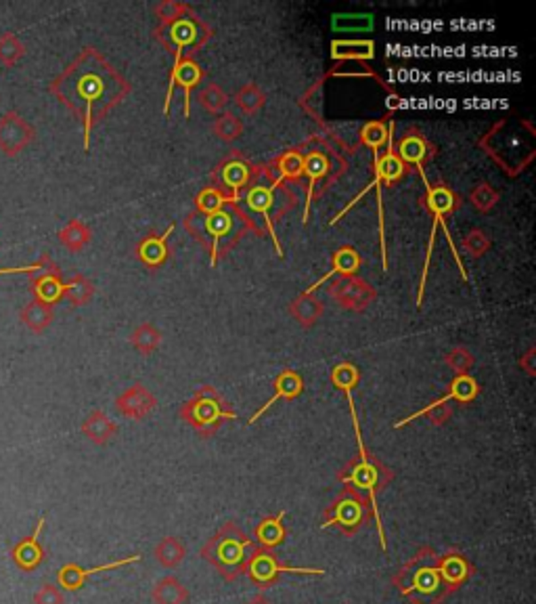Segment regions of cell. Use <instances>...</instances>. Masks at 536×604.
I'll use <instances>...</instances> for the list:
<instances>
[{"label":"cell","instance_id":"cell-50","mask_svg":"<svg viewBox=\"0 0 536 604\" xmlns=\"http://www.w3.org/2000/svg\"><path fill=\"white\" fill-rule=\"evenodd\" d=\"M463 244H466L467 252H472L474 257H480L482 252H486L488 240H486L484 233H480V231H472V233H469V238H466Z\"/></svg>","mask_w":536,"mask_h":604},{"label":"cell","instance_id":"cell-7","mask_svg":"<svg viewBox=\"0 0 536 604\" xmlns=\"http://www.w3.org/2000/svg\"><path fill=\"white\" fill-rule=\"evenodd\" d=\"M181 418L201 437H210L226 420H235L237 413L226 407L223 396L212 387H201L195 390L193 399L181 407Z\"/></svg>","mask_w":536,"mask_h":604},{"label":"cell","instance_id":"cell-39","mask_svg":"<svg viewBox=\"0 0 536 604\" xmlns=\"http://www.w3.org/2000/svg\"><path fill=\"white\" fill-rule=\"evenodd\" d=\"M170 40L175 43V46L187 49V46H191L198 40V26L191 20H178L176 23H172L170 28Z\"/></svg>","mask_w":536,"mask_h":604},{"label":"cell","instance_id":"cell-10","mask_svg":"<svg viewBox=\"0 0 536 604\" xmlns=\"http://www.w3.org/2000/svg\"><path fill=\"white\" fill-rule=\"evenodd\" d=\"M36 137V130L26 118H21L17 111H7L0 118V151L4 156L15 158L32 143Z\"/></svg>","mask_w":536,"mask_h":604},{"label":"cell","instance_id":"cell-4","mask_svg":"<svg viewBox=\"0 0 536 604\" xmlns=\"http://www.w3.org/2000/svg\"><path fill=\"white\" fill-rule=\"evenodd\" d=\"M254 543L235 520H226L220 529L214 533L206 546L199 550V556L216 568L218 575L224 582H235L246 571V562Z\"/></svg>","mask_w":536,"mask_h":604},{"label":"cell","instance_id":"cell-14","mask_svg":"<svg viewBox=\"0 0 536 604\" xmlns=\"http://www.w3.org/2000/svg\"><path fill=\"white\" fill-rule=\"evenodd\" d=\"M478 393H480V387H478V382H475L472 376H469V374L457 376L455 380L451 382V388L446 390V395H444V396H440V399L432 401L430 405H426V407H424V410L410 413L409 418L401 420V422H396V424H394V429H402V426H407V424H410V422H415L417 418L427 416V413H430V412L434 410V407L446 405V403H449L451 399H452V401H459V403H472V401L475 399V396H478Z\"/></svg>","mask_w":536,"mask_h":604},{"label":"cell","instance_id":"cell-44","mask_svg":"<svg viewBox=\"0 0 536 604\" xmlns=\"http://www.w3.org/2000/svg\"><path fill=\"white\" fill-rule=\"evenodd\" d=\"M472 363H474L472 355H469L467 351H463V348H455V351H451L449 355H446V365L452 367V370L457 371V376L467 374V370L472 367Z\"/></svg>","mask_w":536,"mask_h":604},{"label":"cell","instance_id":"cell-33","mask_svg":"<svg viewBox=\"0 0 536 604\" xmlns=\"http://www.w3.org/2000/svg\"><path fill=\"white\" fill-rule=\"evenodd\" d=\"M220 179H223L224 187L233 189L237 193L243 185L249 183V166L241 159H233V162H226L223 166V173H220Z\"/></svg>","mask_w":536,"mask_h":604},{"label":"cell","instance_id":"cell-11","mask_svg":"<svg viewBox=\"0 0 536 604\" xmlns=\"http://www.w3.org/2000/svg\"><path fill=\"white\" fill-rule=\"evenodd\" d=\"M436 568L446 590L451 592V596L461 590L475 575L474 562L459 548H449L444 554H440L436 559Z\"/></svg>","mask_w":536,"mask_h":604},{"label":"cell","instance_id":"cell-46","mask_svg":"<svg viewBox=\"0 0 536 604\" xmlns=\"http://www.w3.org/2000/svg\"><path fill=\"white\" fill-rule=\"evenodd\" d=\"M63 592L53 584H45L34 594V604H63Z\"/></svg>","mask_w":536,"mask_h":604},{"label":"cell","instance_id":"cell-16","mask_svg":"<svg viewBox=\"0 0 536 604\" xmlns=\"http://www.w3.org/2000/svg\"><path fill=\"white\" fill-rule=\"evenodd\" d=\"M158 401L149 390L142 387V384H134L128 390L116 399V410L122 413V416L133 418V420H142L147 418L149 413L156 410Z\"/></svg>","mask_w":536,"mask_h":604},{"label":"cell","instance_id":"cell-9","mask_svg":"<svg viewBox=\"0 0 536 604\" xmlns=\"http://www.w3.org/2000/svg\"><path fill=\"white\" fill-rule=\"evenodd\" d=\"M426 189H427V208L432 210L434 215V224H432V231H430V244H427V254H426V260H424V269H421V280H419V292H417V306H421V300H424V292H426V283H427V271H430V258H432V252H434V241H436V229L440 224L444 223V215L446 212L452 210V206H455V195H452L446 187H434L430 185V181L426 183Z\"/></svg>","mask_w":536,"mask_h":604},{"label":"cell","instance_id":"cell-28","mask_svg":"<svg viewBox=\"0 0 536 604\" xmlns=\"http://www.w3.org/2000/svg\"><path fill=\"white\" fill-rule=\"evenodd\" d=\"M153 556H156V560L164 568H175L181 565V562L184 560V556H187V546H184V542H181L175 535L162 537L156 550H153Z\"/></svg>","mask_w":536,"mask_h":604},{"label":"cell","instance_id":"cell-47","mask_svg":"<svg viewBox=\"0 0 536 604\" xmlns=\"http://www.w3.org/2000/svg\"><path fill=\"white\" fill-rule=\"evenodd\" d=\"M262 103H264V97H262V93L254 85L246 86L240 93V105L246 111H256V110L260 108Z\"/></svg>","mask_w":536,"mask_h":604},{"label":"cell","instance_id":"cell-19","mask_svg":"<svg viewBox=\"0 0 536 604\" xmlns=\"http://www.w3.org/2000/svg\"><path fill=\"white\" fill-rule=\"evenodd\" d=\"M272 387H275V395H272L271 399H268L264 405H262L260 410L256 412L252 418H249V426L258 422V420L264 416V413L271 410V407L275 405L279 399H296V396L300 395L302 390H304V380H302L300 376L296 374V371L285 370V371H281V374L277 376V380H275V384H272Z\"/></svg>","mask_w":536,"mask_h":604},{"label":"cell","instance_id":"cell-49","mask_svg":"<svg viewBox=\"0 0 536 604\" xmlns=\"http://www.w3.org/2000/svg\"><path fill=\"white\" fill-rule=\"evenodd\" d=\"M201 97H204V103H206V108L210 110V111H218V110H223L224 105H226V97L223 94V91H220L218 86H207V93L201 94Z\"/></svg>","mask_w":536,"mask_h":604},{"label":"cell","instance_id":"cell-22","mask_svg":"<svg viewBox=\"0 0 536 604\" xmlns=\"http://www.w3.org/2000/svg\"><path fill=\"white\" fill-rule=\"evenodd\" d=\"M82 432L88 441H93L94 445H107L113 437L118 435V426L113 424L105 412L94 410L85 422H82Z\"/></svg>","mask_w":536,"mask_h":604},{"label":"cell","instance_id":"cell-27","mask_svg":"<svg viewBox=\"0 0 536 604\" xmlns=\"http://www.w3.org/2000/svg\"><path fill=\"white\" fill-rule=\"evenodd\" d=\"M331 57L333 59H367L375 57L373 40H336L331 43Z\"/></svg>","mask_w":536,"mask_h":604},{"label":"cell","instance_id":"cell-42","mask_svg":"<svg viewBox=\"0 0 536 604\" xmlns=\"http://www.w3.org/2000/svg\"><path fill=\"white\" fill-rule=\"evenodd\" d=\"M158 342H159V334L153 328H149V325H145V328H139L133 336V345L139 348L141 353H151L153 348L158 347Z\"/></svg>","mask_w":536,"mask_h":604},{"label":"cell","instance_id":"cell-34","mask_svg":"<svg viewBox=\"0 0 536 604\" xmlns=\"http://www.w3.org/2000/svg\"><path fill=\"white\" fill-rule=\"evenodd\" d=\"M23 55H26V45L15 34H3L0 37V65L13 68Z\"/></svg>","mask_w":536,"mask_h":604},{"label":"cell","instance_id":"cell-40","mask_svg":"<svg viewBox=\"0 0 536 604\" xmlns=\"http://www.w3.org/2000/svg\"><path fill=\"white\" fill-rule=\"evenodd\" d=\"M371 29L373 15H333V29Z\"/></svg>","mask_w":536,"mask_h":604},{"label":"cell","instance_id":"cell-30","mask_svg":"<svg viewBox=\"0 0 536 604\" xmlns=\"http://www.w3.org/2000/svg\"><path fill=\"white\" fill-rule=\"evenodd\" d=\"M204 227H206L207 233L212 235V240H214V246H212V265H216V258H218V241L223 240L224 235L229 233L231 229H233V216H231L226 210L212 212V215H207V216H206Z\"/></svg>","mask_w":536,"mask_h":604},{"label":"cell","instance_id":"cell-25","mask_svg":"<svg viewBox=\"0 0 536 604\" xmlns=\"http://www.w3.org/2000/svg\"><path fill=\"white\" fill-rule=\"evenodd\" d=\"M359 266H361L359 252H356L354 248H342V250H337L336 257H333V266L329 273L321 277L317 283H313V286L306 290V294H313L314 290H317L319 286H323V283L327 280H331L333 275H354L356 271H359Z\"/></svg>","mask_w":536,"mask_h":604},{"label":"cell","instance_id":"cell-45","mask_svg":"<svg viewBox=\"0 0 536 604\" xmlns=\"http://www.w3.org/2000/svg\"><path fill=\"white\" fill-rule=\"evenodd\" d=\"M51 263H53V260H51L49 254H45V257L34 265L9 266V269H0V277H3V275H36V273H40V271H45Z\"/></svg>","mask_w":536,"mask_h":604},{"label":"cell","instance_id":"cell-48","mask_svg":"<svg viewBox=\"0 0 536 604\" xmlns=\"http://www.w3.org/2000/svg\"><path fill=\"white\" fill-rule=\"evenodd\" d=\"M216 133H218L223 139H235V137H240L241 124L237 122L233 116H223V118H220V120L216 122Z\"/></svg>","mask_w":536,"mask_h":604},{"label":"cell","instance_id":"cell-1","mask_svg":"<svg viewBox=\"0 0 536 604\" xmlns=\"http://www.w3.org/2000/svg\"><path fill=\"white\" fill-rule=\"evenodd\" d=\"M51 93L85 124V150H91L94 122L128 93L122 76L94 49H85L51 82Z\"/></svg>","mask_w":536,"mask_h":604},{"label":"cell","instance_id":"cell-20","mask_svg":"<svg viewBox=\"0 0 536 604\" xmlns=\"http://www.w3.org/2000/svg\"><path fill=\"white\" fill-rule=\"evenodd\" d=\"M272 192H275V185H271V187L258 185V187L249 189L248 195H246V201H248L249 210H252V212H258V215H260L262 218H264V223H266V227H268V235H271L272 241H275L277 254H279V257H283L281 246H279V240H277V231H275V227H272V218H271Z\"/></svg>","mask_w":536,"mask_h":604},{"label":"cell","instance_id":"cell-32","mask_svg":"<svg viewBox=\"0 0 536 604\" xmlns=\"http://www.w3.org/2000/svg\"><path fill=\"white\" fill-rule=\"evenodd\" d=\"M93 294H94V286L86 280L85 275L71 277L63 288V298H68L74 306L86 305V302L93 298Z\"/></svg>","mask_w":536,"mask_h":604},{"label":"cell","instance_id":"cell-15","mask_svg":"<svg viewBox=\"0 0 536 604\" xmlns=\"http://www.w3.org/2000/svg\"><path fill=\"white\" fill-rule=\"evenodd\" d=\"M201 80V68L191 59H184V61L176 63L175 69H172V78L168 85V93H166V103H164V114H170V103H172V94H175V86L181 85L184 88V116H191V91L193 86Z\"/></svg>","mask_w":536,"mask_h":604},{"label":"cell","instance_id":"cell-13","mask_svg":"<svg viewBox=\"0 0 536 604\" xmlns=\"http://www.w3.org/2000/svg\"><path fill=\"white\" fill-rule=\"evenodd\" d=\"M45 525H46V517H40L38 523H36V529L32 531V535L23 537V540H20L13 548H11V554H9L11 560H13V565L23 573H34L46 559L43 543H40V533H43Z\"/></svg>","mask_w":536,"mask_h":604},{"label":"cell","instance_id":"cell-3","mask_svg":"<svg viewBox=\"0 0 536 604\" xmlns=\"http://www.w3.org/2000/svg\"><path fill=\"white\" fill-rule=\"evenodd\" d=\"M436 550L424 546L409 562L398 568L392 575V585L398 594L407 598L410 604H444L449 600L451 592L440 579L436 568Z\"/></svg>","mask_w":536,"mask_h":604},{"label":"cell","instance_id":"cell-36","mask_svg":"<svg viewBox=\"0 0 536 604\" xmlns=\"http://www.w3.org/2000/svg\"><path fill=\"white\" fill-rule=\"evenodd\" d=\"M359 380H361V374H359V370H356V365L339 363L333 367L331 382H333V387L342 390V393H353Z\"/></svg>","mask_w":536,"mask_h":604},{"label":"cell","instance_id":"cell-29","mask_svg":"<svg viewBox=\"0 0 536 604\" xmlns=\"http://www.w3.org/2000/svg\"><path fill=\"white\" fill-rule=\"evenodd\" d=\"M172 231H175V224H170L168 231H166L164 235H159V238H147L142 244L139 246V258L142 263L149 265V266H158L162 265L166 257H168V248H166V240L170 238Z\"/></svg>","mask_w":536,"mask_h":604},{"label":"cell","instance_id":"cell-8","mask_svg":"<svg viewBox=\"0 0 536 604\" xmlns=\"http://www.w3.org/2000/svg\"><path fill=\"white\" fill-rule=\"evenodd\" d=\"M243 575H248L254 588L264 592L272 585L279 584V579L283 575H314L323 577V568H304V567H289L285 562L279 560V556L272 550L264 548H254L249 552V559L246 562V571Z\"/></svg>","mask_w":536,"mask_h":604},{"label":"cell","instance_id":"cell-41","mask_svg":"<svg viewBox=\"0 0 536 604\" xmlns=\"http://www.w3.org/2000/svg\"><path fill=\"white\" fill-rule=\"evenodd\" d=\"M296 306H302V311H294L297 322L311 325L314 319L321 315V305L319 300H313L311 294H304L300 300H296Z\"/></svg>","mask_w":536,"mask_h":604},{"label":"cell","instance_id":"cell-18","mask_svg":"<svg viewBox=\"0 0 536 604\" xmlns=\"http://www.w3.org/2000/svg\"><path fill=\"white\" fill-rule=\"evenodd\" d=\"M285 517H288V512L281 510L279 514H272V517H264L254 526V540L258 542L260 548L277 550L279 546H283L285 540H288V526L283 523Z\"/></svg>","mask_w":536,"mask_h":604},{"label":"cell","instance_id":"cell-38","mask_svg":"<svg viewBox=\"0 0 536 604\" xmlns=\"http://www.w3.org/2000/svg\"><path fill=\"white\" fill-rule=\"evenodd\" d=\"M277 166H279V179L275 183V187L283 179H300L304 173V158H302V153H297V151H288L285 156L279 158Z\"/></svg>","mask_w":536,"mask_h":604},{"label":"cell","instance_id":"cell-31","mask_svg":"<svg viewBox=\"0 0 536 604\" xmlns=\"http://www.w3.org/2000/svg\"><path fill=\"white\" fill-rule=\"evenodd\" d=\"M59 241H61L69 252H80L82 248H86L88 241H91V229H88L82 221H78V218H74V221H69L61 231H59Z\"/></svg>","mask_w":536,"mask_h":604},{"label":"cell","instance_id":"cell-51","mask_svg":"<svg viewBox=\"0 0 536 604\" xmlns=\"http://www.w3.org/2000/svg\"><path fill=\"white\" fill-rule=\"evenodd\" d=\"M451 413L452 410L449 405H440V407H434V410L427 413V416H432V424L434 426H440V424H444L446 420L451 418Z\"/></svg>","mask_w":536,"mask_h":604},{"label":"cell","instance_id":"cell-52","mask_svg":"<svg viewBox=\"0 0 536 604\" xmlns=\"http://www.w3.org/2000/svg\"><path fill=\"white\" fill-rule=\"evenodd\" d=\"M246 604H272V602L268 600V598H266L264 594H256V596L249 598V600H248Z\"/></svg>","mask_w":536,"mask_h":604},{"label":"cell","instance_id":"cell-5","mask_svg":"<svg viewBox=\"0 0 536 604\" xmlns=\"http://www.w3.org/2000/svg\"><path fill=\"white\" fill-rule=\"evenodd\" d=\"M392 139H394V130L390 133L388 137V150H386V156H381V150H371L373 151V158H375V179L369 183V185L362 189V192L356 195V198L350 201V204L344 208L339 215H336L331 218V224H336L337 221H342L344 215H346L348 210H353V206L359 204V201L365 198L369 193V189H378V210H379V240H381V266H384V271H388V250H386V216H384V195H381V183H394L401 179L404 175V164L401 162V158L396 156L394 147H392Z\"/></svg>","mask_w":536,"mask_h":604},{"label":"cell","instance_id":"cell-37","mask_svg":"<svg viewBox=\"0 0 536 604\" xmlns=\"http://www.w3.org/2000/svg\"><path fill=\"white\" fill-rule=\"evenodd\" d=\"M231 201H240V195H233V198H224L223 193L216 192V189H204L198 195V210L204 212V215H212V212L224 210V204H231Z\"/></svg>","mask_w":536,"mask_h":604},{"label":"cell","instance_id":"cell-43","mask_svg":"<svg viewBox=\"0 0 536 604\" xmlns=\"http://www.w3.org/2000/svg\"><path fill=\"white\" fill-rule=\"evenodd\" d=\"M472 200H474L475 208L486 212L497 204V192H494L491 185H486V183H482L480 187H475V192L472 193Z\"/></svg>","mask_w":536,"mask_h":604},{"label":"cell","instance_id":"cell-24","mask_svg":"<svg viewBox=\"0 0 536 604\" xmlns=\"http://www.w3.org/2000/svg\"><path fill=\"white\" fill-rule=\"evenodd\" d=\"M189 598V590L175 575L162 577L151 590L153 604H187Z\"/></svg>","mask_w":536,"mask_h":604},{"label":"cell","instance_id":"cell-2","mask_svg":"<svg viewBox=\"0 0 536 604\" xmlns=\"http://www.w3.org/2000/svg\"><path fill=\"white\" fill-rule=\"evenodd\" d=\"M348 405H350V413H353V424H354V432H356V443H359V458L350 461L348 466L342 468L339 472V481L348 487H353L362 494L369 500V506H371V514L375 525H378V535H379V543L384 552H388V542H386V531H384V523H381L379 517V508H378V494L381 489H386L394 478V472L390 468H386L378 458H373L371 453L367 452L365 443H362V432H361V424L359 418H356V407L353 401V393H346Z\"/></svg>","mask_w":536,"mask_h":604},{"label":"cell","instance_id":"cell-26","mask_svg":"<svg viewBox=\"0 0 536 604\" xmlns=\"http://www.w3.org/2000/svg\"><path fill=\"white\" fill-rule=\"evenodd\" d=\"M20 317H21V323L26 325L28 330L40 334V331H45L53 323L55 313H53V305H46V302L34 298L32 302H28V305L23 306Z\"/></svg>","mask_w":536,"mask_h":604},{"label":"cell","instance_id":"cell-6","mask_svg":"<svg viewBox=\"0 0 536 604\" xmlns=\"http://www.w3.org/2000/svg\"><path fill=\"white\" fill-rule=\"evenodd\" d=\"M369 520H373L369 500L362 494H359V491L346 485L325 510L321 529L336 526V529L342 531V535L354 537Z\"/></svg>","mask_w":536,"mask_h":604},{"label":"cell","instance_id":"cell-17","mask_svg":"<svg viewBox=\"0 0 536 604\" xmlns=\"http://www.w3.org/2000/svg\"><path fill=\"white\" fill-rule=\"evenodd\" d=\"M63 288L65 283L61 280V271L55 263H51L45 271L32 275V280H29V290H32L36 300H43L53 306L63 298Z\"/></svg>","mask_w":536,"mask_h":604},{"label":"cell","instance_id":"cell-12","mask_svg":"<svg viewBox=\"0 0 536 604\" xmlns=\"http://www.w3.org/2000/svg\"><path fill=\"white\" fill-rule=\"evenodd\" d=\"M141 559H142L141 554H133V556H128V559L105 562V565L88 567V568L76 565V562H68V565H63L57 571V584H59V588H63L65 592H78L80 588H85L88 577L97 575V573H103V571H111V568L134 565V562H141Z\"/></svg>","mask_w":536,"mask_h":604},{"label":"cell","instance_id":"cell-35","mask_svg":"<svg viewBox=\"0 0 536 604\" xmlns=\"http://www.w3.org/2000/svg\"><path fill=\"white\" fill-rule=\"evenodd\" d=\"M392 130H394V122H390L388 128H386V124H381V122H369L361 130V139L369 150H381V147L388 143Z\"/></svg>","mask_w":536,"mask_h":604},{"label":"cell","instance_id":"cell-21","mask_svg":"<svg viewBox=\"0 0 536 604\" xmlns=\"http://www.w3.org/2000/svg\"><path fill=\"white\" fill-rule=\"evenodd\" d=\"M427 153H430V147H427L426 139L421 137V135H409V137H404L396 151V156L401 158L402 164H413L415 168L419 170L424 185L427 183V176L424 170V162H426Z\"/></svg>","mask_w":536,"mask_h":604},{"label":"cell","instance_id":"cell-23","mask_svg":"<svg viewBox=\"0 0 536 604\" xmlns=\"http://www.w3.org/2000/svg\"><path fill=\"white\" fill-rule=\"evenodd\" d=\"M329 173V159L325 158V153L313 151L304 158V175H308V195H306V208H304V218L302 223H308V212H311V201L314 195V187H317V181L323 179V176Z\"/></svg>","mask_w":536,"mask_h":604}]
</instances>
